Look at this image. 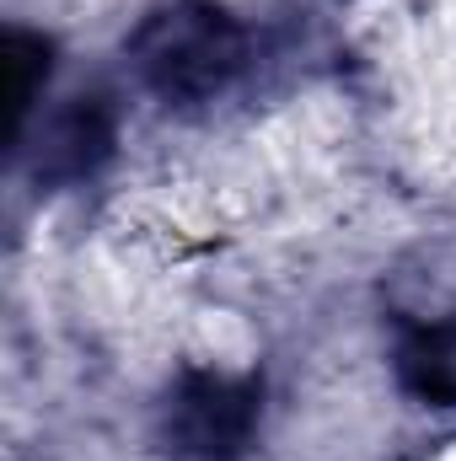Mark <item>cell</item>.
Here are the masks:
<instances>
[{"label":"cell","instance_id":"cell-1","mask_svg":"<svg viewBox=\"0 0 456 461\" xmlns=\"http://www.w3.org/2000/svg\"><path fill=\"white\" fill-rule=\"evenodd\" d=\"M231 59V32L210 16H172L161 32H156V76L167 86H210L221 81Z\"/></svg>","mask_w":456,"mask_h":461}]
</instances>
